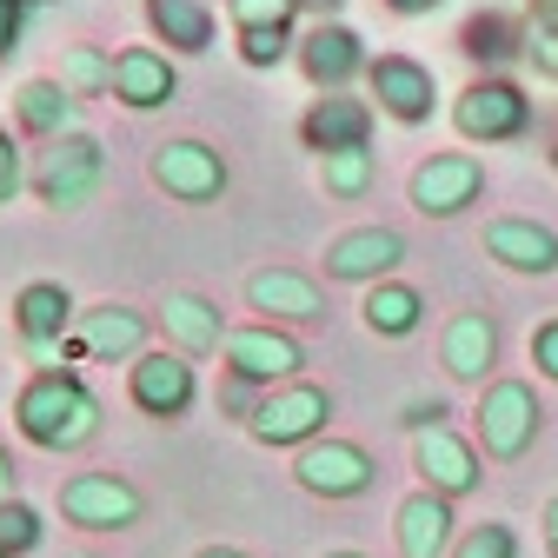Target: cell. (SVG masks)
<instances>
[{
    "label": "cell",
    "instance_id": "f6af8a7d",
    "mask_svg": "<svg viewBox=\"0 0 558 558\" xmlns=\"http://www.w3.org/2000/svg\"><path fill=\"white\" fill-rule=\"evenodd\" d=\"M326 558H360V551H326Z\"/></svg>",
    "mask_w": 558,
    "mask_h": 558
},
{
    "label": "cell",
    "instance_id": "836d02e7",
    "mask_svg": "<svg viewBox=\"0 0 558 558\" xmlns=\"http://www.w3.org/2000/svg\"><path fill=\"white\" fill-rule=\"evenodd\" d=\"M233 27H287L293 21V0H227Z\"/></svg>",
    "mask_w": 558,
    "mask_h": 558
},
{
    "label": "cell",
    "instance_id": "b9f144b4",
    "mask_svg": "<svg viewBox=\"0 0 558 558\" xmlns=\"http://www.w3.org/2000/svg\"><path fill=\"white\" fill-rule=\"evenodd\" d=\"M545 545H551V558H558V499L545 506Z\"/></svg>",
    "mask_w": 558,
    "mask_h": 558
},
{
    "label": "cell",
    "instance_id": "f1b7e54d",
    "mask_svg": "<svg viewBox=\"0 0 558 558\" xmlns=\"http://www.w3.org/2000/svg\"><path fill=\"white\" fill-rule=\"evenodd\" d=\"M319 167H326V193H339V199H353V193H366V186H373V147L326 154Z\"/></svg>",
    "mask_w": 558,
    "mask_h": 558
},
{
    "label": "cell",
    "instance_id": "7a4b0ae2",
    "mask_svg": "<svg viewBox=\"0 0 558 558\" xmlns=\"http://www.w3.org/2000/svg\"><path fill=\"white\" fill-rule=\"evenodd\" d=\"M538 399H532V386L525 379H499V386H485V399H478V439H485V452L493 459H519L532 439H538Z\"/></svg>",
    "mask_w": 558,
    "mask_h": 558
},
{
    "label": "cell",
    "instance_id": "d6a6232c",
    "mask_svg": "<svg viewBox=\"0 0 558 558\" xmlns=\"http://www.w3.org/2000/svg\"><path fill=\"white\" fill-rule=\"evenodd\" d=\"M452 558H519V538H512V525L493 519V525H472Z\"/></svg>",
    "mask_w": 558,
    "mask_h": 558
},
{
    "label": "cell",
    "instance_id": "5bb4252c",
    "mask_svg": "<svg viewBox=\"0 0 558 558\" xmlns=\"http://www.w3.org/2000/svg\"><path fill=\"white\" fill-rule=\"evenodd\" d=\"M14 326H21L34 360H53L60 332L74 326V300H66V287H53V279H34V287H21V300H14Z\"/></svg>",
    "mask_w": 558,
    "mask_h": 558
},
{
    "label": "cell",
    "instance_id": "8d00e7d4",
    "mask_svg": "<svg viewBox=\"0 0 558 558\" xmlns=\"http://www.w3.org/2000/svg\"><path fill=\"white\" fill-rule=\"evenodd\" d=\"M21 180H27V173H21V147H14L8 133H0V199H14Z\"/></svg>",
    "mask_w": 558,
    "mask_h": 558
},
{
    "label": "cell",
    "instance_id": "7bdbcfd3",
    "mask_svg": "<svg viewBox=\"0 0 558 558\" xmlns=\"http://www.w3.org/2000/svg\"><path fill=\"white\" fill-rule=\"evenodd\" d=\"M293 8H313L319 21H332V14H339V0H293Z\"/></svg>",
    "mask_w": 558,
    "mask_h": 558
},
{
    "label": "cell",
    "instance_id": "5b68a950",
    "mask_svg": "<svg viewBox=\"0 0 558 558\" xmlns=\"http://www.w3.org/2000/svg\"><path fill=\"white\" fill-rule=\"evenodd\" d=\"M60 512H66V525L120 532V525L140 519V493H133L126 478H113V472H81V478L60 485Z\"/></svg>",
    "mask_w": 558,
    "mask_h": 558
},
{
    "label": "cell",
    "instance_id": "2e32d148",
    "mask_svg": "<svg viewBox=\"0 0 558 558\" xmlns=\"http://www.w3.org/2000/svg\"><path fill=\"white\" fill-rule=\"evenodd\" d=\"M306 133V147L326 160V154H345V147H366V133H373V107L353 100V94H332V100H313V113L300 120Z\"/></svg>",
    "mask_w": 558,
    "mask_h": 558
},
{
    "label": "cell",
    "instance_id": "4316f807",
    "mask_svg": "<svg viewBox=\"0 0 558 558\" xmlns=\"http://www.w3.org/2000/svg\"><path fill=\"white\" fill-rule=\"evenodd\" d=\"M366 326L379 332V339H405L412 326H418V313H426V300H418L412 287H392V279H386V287H373L366 293Z\"/></svg>",
    "mask_w": 558,
    "mask_h": 558
},
{
    "label": "cell",
    "instance_id": "9a60e30c",
    "mask_svg": "<svg viewBox=\"0 0 558 558\" xmlns=\"http://www.w3.org/2000/svg\"><path fill=\"white\" fill-rule=\"evenodd\" d=\"M405 259V240L392 227H360V233H339L326 246V272L332 279H386Z\"/></svg>",
    "mask_w": 558,
    "mask_h": 558
},
{
    "label": "cell",
    "instance_id": "4dcf8cb0",
    "mask_svg": "<svg viewBox=\"0 0 558 558\" xmlns=\"http://www.w3.org/2000/svg\"><path fill=\"white\" fill-rule=\"evenodd\" d=\"M34 545H40V512L21 506V499H0V551L21 558V551H34Z\"/></svg>",
    "mask_w": 558,
    "mask_h": 558
},
{
    "label": "cell",
    "instance_id": "f546056e",
    "mask_svg": "<svg viewBox=\"0 0 558 558\" xmlns=\"http://www.w3.org/2000/svg\"><path fill=\"white\" fill-rule=\"evenodd\" d=\"M512 40H519V27H512L506 14H478V21L465 27V53H472V60H506ZM519 47H525V40H519Z\"/></svg>",
    "mask_w": 558,
    "mask_h": 558
},
{
    "label": "cell",
    "instance_id": "d590c367",
    "mask_svg": "<svg viewBox=\"0 0 558 558\" xmlns=\"http://www.w3.org/2000/svg\"><path fill=\"white\" fill-rule=\"evenodd\" d=\"M525 60L538 66L545 81H558V34H538V27H532V34H525Z\"/></svg>",
    "mask_w": 558,
    "mask_h": 558
},
{
    "label": "cell",
    "instance_id": "d6986e66",
    "mask_svg": "<svg viewBox=\"0 0 558 558\" xmlns=\"http://www.w3.org/2000/svg\"><path fill=\"white\" fill-rule=\"evenodd\" d=\"M439 360H446L452 379H485V373H493V360H499V326H493V313H459L446 326V339H439Z\"/></svg>",
    "mask_w": 558,
    "mask_h": 558
},
{
    "label": "cell",
    "instance_id": "cb8c5ba5",
    "mask_svg": "<svg viewBox=\"0 0 558 558\" xmlns=\"http://www.w3.org/2000/svg\"><path fill=\"white\" fill-rule=\"evenodd\" d=\"M147 21L180 53H206V47H214V8H206V0H147Z\"/></svg>",
    "mask_w": 558,
    "mask_h": 558
},
{
    "label": "cell",
    "instance_id": "ffe728a7",
    "mask_svg": "<svg viewBox=\"0 0 558 558\" xmlns=\"http://www.w3.org/2000/svg\"><path fill=\"white\" fill-rule=\"evenodd\" d=\"M246 300L253 313H272V319H326V300L306 272H287V266H272V272H253L246 279Z\"/></svg>",
    "mask_w": 558,
    "mask_h": 558
},
{
    "label": "cell",
    "instance_id": "8fae6325",
    "mask_svg": "<svg viewBox=\"0 0 558 558\" xmlns=\"http://www.w3.org/2000/svg\"><path fill=\"white\" fill-rule=\"evenodd\" d=\"M154 180H160L173 199H220L227 160L206 147V140H167V147L154 154Z\"/></svg>",
    "mask_w": 558,
    "mask_h": 558
},
{
    "label": "cell",
    "instance_id": "ab89813d",
    "mask_svg": "<svg viewBox=\"0 0 558 558\" xmlns=\"http://www.w3.org/2000/svg\"><path fill=\"white\" fill-rule=\"evenodd\" d=\"M392 14H433V8H446V0H386Z\"/></svg>",
    "mask_w": 558,
    "mask_h": 558
},
{
    "label": "cell",
    "instance_id": "74e56055",
    "mask_svg": "<svg viewBox=\"0 0 558 558\" xmlns=\"http://www.w3.org/2000/svg\"><path fill=\"white\" fill-rule=\"evenodd\" d=\"M14 34H21V0H0V53L14 47Z\"/></svg>",
    "mask_w": 558,
    "mask_h": 558
},
{
    "label": "cell",
    "instance_id": "e0dca14e",
    "mask_svg": "<svg viewBox=\"0 0 558 558\" xmlns=\"http://www.w3.org/2000/svg\"><path fill=\"white\" fill-rule=\"evenodd\" d=\"M173 66H167V53H154V47H126V53H113V94L133 107V113H154V107H167L173 100Z\"/></svg>",
    "mask_w": 558,
    "mask_h": 558
},
{
    "label": "cell",
    "instance_id": "83f0119b",
    "mask_svg": "<svg viewBox=\"0 0 558 558\" xmlns=\"http://www.w3.org/2000/svg\"><path fill=\"white\" fill-rule=\"evenodd\" d=\"M60 87H66V94H113V60H107L100 47H66Z\"/></svg>",
    "mask_w": 558,
    "mask_h": 558
},
{
    "label": "cell",
    "instance_id": "1f68e13d",
    "mask_svg": "<svg viewBox=\"0 0 558 558\" xmlns=\"http://www.w3.org/2000/svg\"><path fill=\"white\" fill-rule=\"evenodd\" d=\"M293 53V34L287 27H240V60L246 66H279Z\"/></svg>",
    "mask_w": 558,
    "mask_h": 558
},
{
    "label": "cell",
    "instance_id": "44dd1931",
    "mask_svg": "<svg viewBox=\"0 0 558 558\" xmlns=\"http://www.w3.org/2000/svg\"><path fill=\"white\" fill-rule=\"evenodd\" d=\"M485 253L506 259L512 272H551L558 266V233L538 220H493L485 227Z\"/></svg>",
    "mask_w": 558,
    "mask_h": 558
},
{
    "label": "cell",
    "instance_id": "d4e9b609",
    "mask_svg": "<svg viewBox=\"0 0 558 558\" xmlns=\"http://www.w3.org/2000/svg\"><path fill=\"white\" fill-rule=\"evenodd\" d=\"M140 339H147V319H140L133 306H100L81 319V345L100 360H120V353H140Z\"/></svg>",
    "mask_w": 558,
    "mask_h": 558
},
{
    "label": "cell",
    "instance_id": "ee69618b",
    "mask_svg": "<svg viewBox=\"0 0 558 558\" xmlns=\"http://www.w3.org/2000/svg\"><path fill=\"white\" fill-rule=\"evenodd\" d=\"M199 558H246V551H233V545H206Z\"/></svg>",
    "mask_w": 558,
    "mask_h": 558
},
{
    "label": "cell",
    "instance_id": "603a6c76",
    "mask_svg": "<svg viewBox=\"0 0 558 558\" xmlns=\"http://www.w3.org/2000/svg\"><path fill=\"white\" fill-rule=\"evenodd\" d=\"M14 113H21V126L40 133V140H66V133H74V120H81L74 94H66L60 81H27V87L14 94Z\"/></svg>",
    "mask_w": 558,
    "mask_h": 558
},
{
    "label": "cell",
    "instance_id": "7dc6e473",
    "mask_svg": "<svg viewBox=\"0 0 558 558\" xmlns=\"http://www.w3.org/2000/svg\"><path fill=\"white\" fill-rule=\"evenodd\" d=\"M0 558H8V551H0Z\"/></svg>",
    "mask_w": 558,
    "mask_h": 558
},
{
    "label": "cell",
    "instance_id": "e575fe53",
    "mask_svg": "<svg viewBox=\"0 0 558 558\" xmlns=\"http://www.w3.org/2000/svg\"><path fill=\"white\" fill-rule=\"evenodd\" d=\"M532 366H538L545 379H558V319H545V326L532 332Z\"/></svg>",
    "mask_w": 558,
    "mask_h": 558
},
{
    "label": "cell",
    "instance_id": "484cf974",
    "mask_svg": "<svg viewBox=\"0 0 558 558\" xmlns=\"http://www.w3.org/2000/svg\"><path fill=\"white\" fill-rule=\"evenodd\" d=\"M167 339H173V345H186V353H206V345H227L220 306H206L199 293H173V300H167Z\"/></svg>",
    "mask_w": 558,
    "mask_h": 558
},
{
    "label": "cell",
    "instance_id": "7c38bea8",
    "mask_svg": "<svg viewBox=\"0 0 558 558\" xmlns=\"http://www.w3.org/2000/svg\"><path fill=\"white\" fill-rule=\"evenodd\" d=\"M227 366H233V379L272 386V379H293L306 360H300V345H293L287 332H272V326H240V332H227Z\"/></svg>",
    "mask_w": 558,
    "mask_h": 558
},
{
    "label": "cell",
    "instance_id": "bcb514c9",
    "mask_svg": "<svg viewBox=\"0 0 558 558\" xmlns=\"http://www.w3.org/2000/svg\"><path fill=\"white\" fill-rule=\"evenodd\" d=\"M551 167H558V140H551Z\"/></svg>",
    "mask_w": 558,
    "mask_h": 558
},
{
    "label": "cell",
    "instance_id": "7402d4cb",
    "mask_svg": "<svg viewBox=\"0 0 558 558\" xmlns=\"http://www.w3.org/2000/svg\"><path fill=\"white\" fill-rule=\"evenodd\" d=\"M452 545V499L446 493H412L399 506V551L405 558H446Z\"/></svg>",
    "mask_w": 558,
    "mask_h": 558
},
{
    "label": "cell",
    "instance_id": "52a82bcc",
    "mask_svg": "<svg viewBox=\"0 0 558 558\" xmlns=\"http://www.w3.org/2000/svg\"><path fill=\"white\" fill-rule=\"evenodd\" d=\"M293 472H300V485H306L313 499H360L379 465H373L360 446H345V439H313Z\"/></svg>",
    "mask_w": 558,
    "mask_h": 558
},
{
    "label": "cell",
    "instance_id": "ba28073f",
    "mask_svg": "<svg viewBox=\"0 0 558 558\" xmlns=\"http://www.w3.org/2000/svg\"><path fill=\"white\" fill-rule=\"evenodd\" d=\"M478 186H485V167L472 154H433L412 173V206L433 214V220H452V214H465V206L478 199Z\"/></svg>",
    "mask_w": 558,
    "mask_h": 558
},
{
    "label": "cell",
    "instance_id": "6da1fadb",
    "mask_svg": "<svg viewBox=\"0 0 558 558\" xmlns=\"http://www.w3.org/2000/svg\"><path fill=\"white\" fill-rule=\"evenodd\" d=\"M14 418H21V433L47 452H74L100 433V399L87 392V379L74 373H34L27 392L14 399Z\"/></svg>",
    "mask_w": 558,
    "mask_h": 558
},
{
    "label": "cell",
    "instance_id": "30bf717a",
    "mask_svg": "<svg viewBox=\"0 0 558 558\" xmlns=\"http://www.w3.org/2000/svg\"><path fill=\"white\" fill-rule=\"evenodd\" d=\"M126 392H133V405L140 412H154V418H180L186 405H193V366L180 360V353H140L133 360V373H126Z\"/></svg>",
    "mask_w": 558,
    "mask_h": 558
},
{
    "label": "cell",
    "instance_id": "ac0fdd59",
    "mask_svg": "<svg viewBox=\"0 0 558 558\" xmlns=\"http://www.w3.org/2000/svg\"><path fill=\"white\" fill-rule=\"evenodd\" d=\"M412 452H418V472H426V493L459 499V493H472V485H478V459H472V446L452 439L446 426H426Z\"/></svg>",
    "mask_w": 558,
    "mask_h": 558
},
{
    "label": "cell",
    "instance_id": "4fadbf2b",
    "mask_svg": "<svg viewBox=\"0 0 558 558\" xmlns=\"http://www.w3.org/2000/svg\"><path fill=\"white\" fill-rule=\"evenodd\" d=\"M300 66H306V81H313V87L339 94V87L353 81L360 66H373V60H366V40H360L353 27H339V21H319V27L300 40Z\"/></svg>",
    "mask_w": 558,
    "mask_h": 558
},
{
    "label": "cell",
    "instance_id": "f35d334b",
    "mask_svg": "<svg viewBox=\"0 0 558 558\" xmlns=\"http://www.w3.org/2000/svg\"><path fill=\"white\" fill-rule=\"evenodd\" d=\"M532 27L538 34H558V0H532Z\"/></svg>",
    "mask_w": 558,
    "mask_h": 558
},
{
    "label": "cell",
    "instance_id": "60d3db41",
    "mask_svg": "<svg viewBox=\"0 0 558 558\" xmlns=\"http://www.w3.org/2000/svg\"><path fill=\"white\" fill-rule=\"evenodd\" d=\"M0 499H14V459H8V446H0Z\"/></svg>",
    "mask_w": 558,
    "mask_h": 558
},
{
    "label": "cell",
    "instance_id": "277c9868",
    "mask_svg": "<svg viewBox=\"0 0 558 558\" xmlns=\"http://www.w3.org/2000/svg\"><path fill=\"white\" fill-rule=\"evenodd\" d=\"M332 418V399L319 386H279L253 412V439L259 446H313V433Z\"/></svg>",
    "mask_w": 558,
    "mask_h": 558
},
{
    "label": "cell",
    "instance_id": "8992f818",
    "mask_svg": "<svg viewBox=\"0 0 558 558\" xmlns=\"http://www.w3.org/2000/svg\"><path fill=\"white\" fill-rule=\"evenodd\" d=\"M452 120H459L465 140H519L525 120H532V100H525L512 81H472V87L459 94Z\"/></svg>",
    "mask_w": 558,
    "mask_h": 558
},
{
    "label": "cell",
    "instance_id": "c3c4849f",
    "mask_svg": "<svg viewBox=\"0 0 558 558\" xmlns=\"http://www.w3.org/2000/svg\"><path fill=\"white\" fill-rule=\"evenodd\" d=\"M81 558H87V551H81Z\"/></svg>",
    "mask_w": 558,
    "mask_h": 558
},
{
    "label": "cell",
    "instance_id": "3957f363",
    "mask_svg": "<svg viewBox=\"0 0 558 558\" xmlns=\"http://www.w3.org/2000/svg\"><path fill=\"white\" fill-rule=\"evenodd\" d=\"M100 173H107L100 140L66 133V140H53V147L40 154V167H34V193H40L47 206H81V199L100 186Z\"/></svg>",
    "mask_w": 558,
    "mask_h": 558
},
{
    "label": "cell",
    "instance_id": "9c48e42d",
    "mask_svg": "<svg viewBox=\"0 0 558 558\" xmlns=\"http://www.w3.org/2000/svg\"><path fill=\"white\" fill-rule=\"evenodd\" d=\"M366 74H373V100H379L392 120H405V126L433 120V100H439L433 66H418V60H405V53H379Z\"/></svg>",
    "mask_w": 558,
    "mask_h": 558
}]
</instances>
